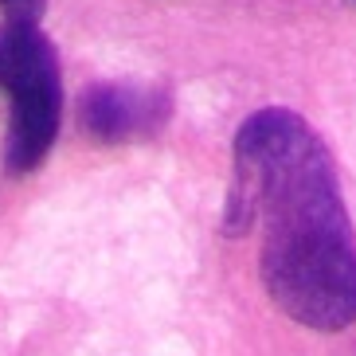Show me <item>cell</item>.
<instances>
[{
    "label": "cell",
    "instance_id": "4",
    "mask_svg": "<svg viewBox=\"0 0 356 356\" xmlns=\"http://www.w3.org/2000/svg\"><path fill=\"white\" fill-rule=\"evenodd\" d=\"M0 8L8 20H40L43 0H0Z\"/></svg>",
    "mask_w": 356,
    "mask_h": 356
},
{
    "label": "cell",
    "instance_id": "2",
    "mask_svg": "<svg viewBox=\"0 0 356 356\" xmlns=\"http://www.w3.org/2000/svg\"><path fill=\"white\" fill-rule=\"evenodd\" d=\"M0 90L8 95V172H32L47 161L63 114V79L40 20H4L0 28Z\"/></svg>",
    "mask_w": 356,
    "mask_h": 356
},
{
    "label": "cell",
    "instance_id": "1",
    "mask_svg": "<svg viewBox=\"0 0 356 356\" xmlns=\"http://www.w3.org/2000/svg\"><path fill=\"white\" fill-rule=\"evenodd\" d=\"M259 227V270L298 325L337 333L356 321V231L325 141L293 110H259L235 134L227 231Z\"/></svg>",
    "mask_w": 356,
    "mask_h": 356
},
{
    "label": "cell",
    "instance_id": "3",
    "mask_svg": "<svg viewBox=\"0 0 356 356\" xmlns=\"http://www.w3.org/2000/svg\"><path fill=\"white\" fill-rule=\"evenodd\" d=\"M172 114V98L157 86H129V83H98L79 102L83 129L98 141H141L153 137Z\"/></svg>",
    "mask_w": 356,
    "mask_h": 356
}]
</instances>
